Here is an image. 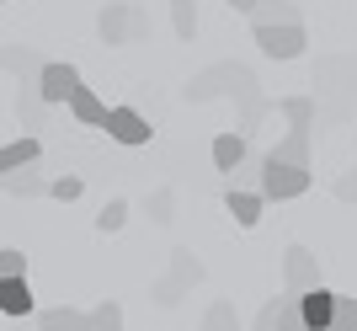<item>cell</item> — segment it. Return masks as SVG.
I'll return each instance as SVG.
<instances>
[{
	"label": "cell",
	"mask_w": 357,
	"mask_h": 331,
	"mask_svg": "<svg viewBox=\"0 0 357 331\" xmlns=\"http://www.w3.org/2000/svg\"><path fill=\"white\" fill-rule=\"evenodd\" d=\"M86 331H123V304L102 300L96 310H86Z\"/></svg>",
	"instance_id": "44dd1931"
},
{
	"label": "cell",
	"mask_w": 357,
	"mask_h": 331,
	"mask_svg": "<svg viewBox=\"0 0 357 331\" xmlns=\"http://www.w3.org/2000/svg\"><path fill=\"white\" fill-rule=\"evenodd\" d=\"M310 166H283L272 161V155H261V182H256V193L267 198V203H288V198H304L310 193Z\"/></svg>",
	"instance_id": "6da1fadb"
},
{
	"label": "cell",
	"mask_w": 357,
	"mask_h": 331,
	"mask_svg": "<svg viewBox=\"0 0 357 331\" xmlns=\"http://www.w3.org/2000/svg\"><path fill=\"white\" fill-rule=\"evenodd\" d=\"M38 155H43L38 134H22V139H11V145H0V177H6V171H22V166H32Z\"/></svg>",
	"instance_id": "7c38bea8"
},
{
	"label": "cell",
	"mask_w": 357,
	"mask_h": 331,
	"mask_svg": "<svg viewBox=\"0 0 357 331\" xmlns=\"http://www.w3.org/2000/svg\"><path fill=\"white\" fill-rule=\"evenodd\" d=\"M256 331H304V321H298V294L267 300V304H261V316H256Z\"/></svg>",
	"instance_id": "ba28073f"
},
{
	"label": "cell",
	"mask_w": 357,
	"mask_h": 331,
	"mask_svg": "<svg viewBox=\"0 0 357 331\" xmlns=\"http://www.w3.org/2000/svg\"><path fill=\"white\" fill-rule=\"evenodd\" d=\"M203 331H240L235 300H213V304H208V316H203Z\"/></svg>",
	"instance_id": "7402d4cb"
},
{
	"label": "cell",
	"mask_w": 357,
	"mask_h": 331,
	"mask_svg": "<svg viewBox=\"0 0 357 331\" xmlns=\"http://www.w3.org/2000/svg\"><path fill=\"white\" fill-rule=\"evenodd\" d=\"M38 331H86V310L80 304H48V310H38Z\"/></svg>",
	"instance_id": "5bb4252c"
},
{
	"label": "cell",
	"mask_w": 357,
	"mask_h": 331,
	"mask_svg": "<svg viewBox=\"0 0 357 331\" xmlns=\"http://www.w3.org/2000/svg\"><path fill=\"white\" fill-rule=\"evenodd\" d=\"M251 32H256V48H261L267 59H298L304 43H310L304 22H272V27H251Z\"/></svg>",
	"instance_id": "7a4b0ae2"
},
{
	"label": "cell",
	"mask_w": 357,
	"mask_h": 331,
	"mask_svg": "<svg viewBox=\"0 0 357 331\" xmlns=\"http://www.w3.org/2000/svg\"><path fill=\"white\" fill-rule=\"evenodd\" d=\"M272 112H283L294 128H314V96H283V102H272Z\"/></svg>",
	"instance_id": "d6986e66"
},
{
	"label": "cell",
	"mask_w": 357,
	"mask_h": 331,
	"mask_svg": "<svg viewBox=\"0 0 357 331\" xmlns=\"http://www.w3.org/2000/svg\"><path fill=\"white\" fill-rule=\"evenodd\" d=\"M229 11H240V16H251V11H256V0H229Z\"/></svg>",
	"instance_id": "1f68e13d"
},
{
	"label": "cell",
	"mask_w": 357,
	"mask_h": 331,
	"mask_svg": "<svg viewBox=\"0 0 357 331\" xmlns=\"http://www.w3.org/2000/svg\"><path fill=\"white\" fill-rule=\"evenodd\" d=\"M331 331H357V300L336 294V310H331Z\"/></svg>",
	"instance_id": "83f0119b"
},
{
	"label": "cell",
	"mask_w": 357,
	"mask_h": 331,
	"mask_svg": "<svg viewBox=\"0 0 357 331\" xmlns=\"http://www.w3.org/2000/svg\"><path fill=\"white\" fill-rule=\"evenodd\" d=\"M123 225H128V198H112V203L96 214V230H102V235H112V230H123Z\"/></svg>",
	"instance_id": "d4e9b609"
},
{
	"label": "cell",
	"mask_w": 357,
	"mask_h": 331,
	"mask_svg": "<svg viewBox=\"0 0 357 331\" xmlns=\"http://www.w3.org/2000/svg\"><path fill=\"white\" fill-rule=\"evenodd\" d=\"M0 278H27V251L22 246H0Z\"/></svg>",
	"instance_id": "4316f807"
},
{
	"label": "cell",
	"mask_w": 357,
	"mask_h": 331,
	"mask_svg": "<svg viewBox=\"0 0 357 331\" xmlns=\"http://www.w3.org/2000/svg\"><path fill=\"white\" fill-rule=\"evenodd\" d=\"M70 112H75V123H86V128H102V118H107V102L96 96V91L80 80V86L70 91Z\"/></svg>",
	"instance_id": "8fae6325"
},
{
	"label": "cell",
	"mask_w": 357,
	"mask_h": 331,
	"mask_svg": "<svg viewBox=\"0 0 357 331\" xmlns=\"http://www.w3.org/2000/svg\"><path fill=\"white\" fill-rule=\"evenodd\" d=\"M331 310H336V294H331L326 284H314L298 294V321H304V331H326L331 326Z\"/></svg>",
	"instance_id": "52a82bcc"
},
{
	"label": "cell",
	"mask_w": 357,
	"mask_h": 331,
	"mask_svg": "<svg viewBox=\"0 0 357 331\" xmlns=\"http://www.w3.org/2000/svg\"><path fill=\"white\" fill-rule=\"evenodd\" d=\"M32 310H38V300H32L27 278H0V316L6 321H27Z\"/></svg>",
	"instance_id": "9c48e42d"
},
{
	"label": "cell",
	"mask_w": 357,
	"mask_h": 331,
	"mask_svg": "<svg viewBox=\"0 0 357 331\" xmlns=\"http://www.w3.org/2000/svg\"><path fill=\"white\" fill-rule=\"evenodd\" d=\"M240 161H245V134H219L213 139V166H219V171H235Z\"/></svg>",
	"instance_id": "ac0fdd59"
},
{
	"label": "cell",
	"mask_w": 357,
	"mask_h": 331,
	"mask_svg": "<svg viewBox=\"0 0 357 331\" xmlns=\"http://www.w3.org/2000/svg\"><path fill=\"white\" fill-rule=\"evenodd\" d=\"M16 118L27 123V128H38V118H43V102H38V86H32V80H22V91H16Z\"/></svg>",
	"instance_id": "603a6c76"
},
{
	"label": "cell",
	"mask_w": 357,
	"mask_h": 331,
	"mask_svg": "<svg viewBox=\"0 0 357 331\" xmlns=\"http://www.w3.org/2000/svg\"><path fill=\"white\" fill-rule=\"evenodd\" d=\"M224 209L235 214V225H240V230H256V225H261V209H267V198L251 193V187H229V193H224Z\"/></svg>",
	"instance_id": "30bf717a"
},
{
	"label": "cell",
	"mask_w": 357,
	"mask_h": 331,
	"mask_svg": "<svg viewBox=\"0 0 357 331\" xmlns=\"http://www.w3.org/2000/svg\"><path fill=\"white\" fill-rule=\"evenodd\" d=\"M171 267H176V284H181V288H187V284H203V262H197L187 246H176V251H171Z\"/></svg>",
	"instance_id": "cb8c5ba5"
},
{
	"label": "cell",
	"mask_w": 357,
	"mask_h": 331,
	"mask_svg": "<svg viewBox=\"0 0 357 331\" xmlns=\"http://www.w3.org/2000/svg\"><path fill=\"white\" fill-rule=\"evenodd\" d=\"M256 182H261V161H240L235 171H229V187H251L256 193Z\"/></svg>",
	"instance_id": "f1b7e54d"
},
{
	"label": "cell",
	"mask_w": 357,
	"mask_h": 331,
	"mask_svg": "<svg viewBox=\"0 0 357 331\" xmlns=\"http://www.w3.org/2000/svg\"><path fill=\"white\" fill-rule=\"evenodd\" d=\"M149 219H155V225H165V219H171V193H155V203H149Z\"/></svg>",
	"instance_id": "4dcf8cb0"
},
{
	"label": "cell",
	"mask_w": 357,
	"mask_h": 331,
	"mask_svg": "<svg viewBox=\"0 0 357 331\" xmlns=\"http://www.w3.org/2000/svg\"><path fill=\"white\" fill-rule=\"evenodd\" d=\"M0 70H11V75H38L43 59H38V48H0Z\"/></svg>",
	"instance_id": "e0dca14e"
},
{
	"label": "cell",
	"mask_w": 357,
	"mask_h": 331,
	"mask_svg": "<svg viewBox=\"0 0 357 331\" xmlns=\"http://www.w3.org/2000/svg\"><path fill=\"white\" fill-rule=\"evenodd\" d=\"M336 198H342V203H357V171H347V177L336 182Z\"/></svg>",
	"instance_id": "f546056e"
},
{
	"label": "cell",
	"mask_w": 357,
	"mask_h": 331,
	"mask_svg": "<svg viewBox=\"0 0 357 331\" xmlns=\"http://www.w3.org/2000/svg\"><path fill=\"white\" fill-rule=\"evenodd\" d=\"M128 27H134V6H128V0H107L102 16H96L102 43H107V48H123V43H128Z\"/></svg>",
	"instance_id": "8992f818"
},
{
	"label": "cell",
	"mask_w": 357,
	"mask_h": 331,
	"mask_svg": "<svg viewBox=\"0 0 357 331\" xmlns=\"http://www.w3.org/2000/svg\"><path fill=\"white\" fill-rule=\"evenodd\" d=\"M32 166H38V161H32ZM32 166L6 171V177H0V187H6L11 198H38V193H48V177H43V171H32Z\"/></svg>",
	"instance_id": "9a60e30c"
},
{
	"label": "cell",
	"mask_w": 357,
	"mask_h": 331,
	"mask_svg": "<svg viewBox=\"0 0 357 331\" xmlns=\"http://www.w3.org/2000/svg\"><path fill=\"white\" fill-rule=\"evenodd\" d=\"M107 139H118V145H128V150H139V145H149V118L139 112V107H107V118H102Z\"/></svg>",
	"instance_id": "277c9868"
},
{
	"label": "cell",
	"mask_w": 357,
	"mask_h": 331,
	"mask_svg": "<svg viewBox=\"0 0 357 331\" xmlns=\"http://www.w3.org/2000/svg\"><path fill=\"white\" fill-rule=\"evenodd\" d=\"M32 86H38V102L43 107H59V102H70V91L80 86V70H75L70 59H43V70L32 75Z\"/></svg>",
	"instance_id": "3957f363"
},
{
	"label": "cell",
	"mask_w": 357,
	"mask_h": 331,
	"mask_svg": "<svg viewBox=\"0 0 357 331\" xmlns=\"http://www.w3.org/2000/svg\"><path fill=\"white\" fill-rule=\"evenodd\" d=\"M267 155H272V161H283V166H310V128H288Z\"/></svg>",
	"instance_id": "4fadbf2b"
},
{
	"label": "cell",
	"mask_w": 357,
	"mask_h": 331,
	"mask_svg": "<svg viewBox=\"0 0 357 331\" xmlns=\"http://www.w3.org/2000/svg\"><path fill=\"white\" fill-rule=\"evenodd\" d=\"M171 27H176L181 43L197 38V0H171Z\"/></svg>",
	"instance_id": "ffe728a7"
},
{
	"label": "cell",
	"mask_w": 357,
	"mask_h": 331,
	"mask_svg": "<svg viewBox=\"0 0 357 331\" xmlns=\"http://www.w3.org/2000/svg\"><path fill=\"white\" fill-rule=\"evenodd\" d=\"M320 284V256L310 246H288L283 251V294H304Z\"/></svg>",
	"instance_id": "5b68a950"
},
{
	"label": "cell",
	"mask_w": 357,
	"mask_h": 331,
	"mask_svg": "<svg viewBox=\"0 0 357 331\" xmlns=\"http://www.w3.org/2000/svg\"><path fill=\"white\" fill-rule=\"evenodd\" d=\"M0 6H6V0H0Z\"/></svg>",
	"instance_id": "d6a6232c"
},
{
	"label": "cell",
	"mask_w": 357,
	"mask_h": 331,
	"mask_svg": "<svg viewBox=\"0 0 357 331\" xmlns=\"http://www.w3.org/2000/svg\"><path fill=\"white\" fill-rule=\"evenodd\" d=\"M272 22H298V6L294 0H256L251 27H272Z\"/></svg>",
	"instance_id": "2e32d148"
},
{
	"label": "cell",
	"mask_w": 357,
	"mask_h": 331,
	"mask_svg": "<svg viewBox=\"0 0 357 331\" xmlns=\"http://www.w3.org/2000/svg\"><path fill=\"white\" fill-rule=\"evenodd\" d=\"M80 193H86V182L75 177V171H64V177H54V182H48V198H59V203H75Z\"/></svg>",
	"instance_id": "484cf974"
}]
</instances>
